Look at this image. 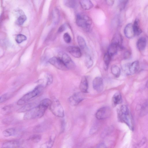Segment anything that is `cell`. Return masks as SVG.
<instances>
[{"mask_svg": "<svg viewBox=\"0 0 148 148\" xmlns=\"http://www.w3.org/2000/svg\"></svg>", "mask_w": 148, "mask_h": 148, "instance_id": "b9f144b4", "label": "cell"}, {"mask_svg": "<svg viewBox=\"0 0 148 148\" xmlns=\"http://www.w3.org/2000/svg\"><path fill=\"white\" fill-rule=\"evenodd\" d=\"M53 17L54 19V23H57L59 19L60 15L59 11L58 10L56 9L54 12Z\"/></svg>", "mask_w": 148, "mask_h": 148, "instance_id": "d6a6232c", "label": "cell"}, {"mask_svg": "<svg viewBox=\"0 0 148 148\" xmlns=\"http://www.w3.org/2000/svg\"><path fill=\"white\" fill-rule=\"evenodd\" d=\"M111 114V109L108 106H104L98 109L95 115L96 118L99 120H103L110 117Z\"/></svg>", "mask_w": 148, "mask_h": 148, "instance_id": "8992f818", "label": "cell"}, {"mask_svg": "<svg viewBox=\"0 0 148 148\" xmlns=\"http://www.w3.org/2000/svg\"><path fill=\"white\" fill-rule=\"evenodd\" d=\"M147 40L144 37L140 38L138 40L136 45L138 49L143 51L145 49L147 45Z\"/></svg>", "mask_w": 148, "mask_h": 148, "instance_id": "ac0fdd59", "label": "cell"}, {"mask_svg": "<svg viewBox=\"0 0 148 148\" xmlns=\"http://www.w3.org/2000/svg\"><path fill=\"white\" fill-rule=\"evenodd\" d=\"M106 4L110 6H112L114 2V1L113 0H107L106 1Z\"/></svg>", "mask_w": 148, "mask_h": 148, "instance_id": "60d3db41", "label": "cell"}, {"mask_svg": "<svg viewBox=\"0 0 148 148\" xmlns=\"http://www.w3.org/2000/svg\"><path fill=\"white\" fill-rule=\"evenodd\" d=\"M48 62L60 70L63 71L68 70L62 61L58 57H52L49 60Z\"/></svg>", "mask_w": 148, "mask_h": 148, "instance_id": "9c48e42d", "label": "cell"}, {"mask_svg": "<svg viewBox=\"0 0 148 148\" xmlns=\"http://www.w3.org/2000/svg\"><path fill=\"white\" fill-rule=\"evenodd\" d=\"M10 106H6L3 108L2 110L5 112H8V111H10Z\"/></svg>", "mask_w": 148, "mask_h": 148, "instance_id": "ab89813d", "label": "cell"}, {"mask_svg": "<svg viewBox=\"0 0 148 148\" xmlns=\"http://www.w3.org/2000/svg\"><path fill=\"white\" fill-rule=\"evenodd\" d=\"M63 38L64 41L66 43H69L71 41V36L68 33H66L64 34Z\"/></svg>", "mask_w": 148, "mask_h": 148, "instance_id": "1f68e13d", "label": "cell"}, {"mask_svg": "<svg viewBox=\"0 0 148 148\" xmlns=\"http://www.w3.org/2000/svg\"><path fill=\"white\" fill-rule=\"evenodd\" d=\"M20 145L19 141L17 140L8 141L3 144V148H18Z\"/></svg>", "mask_w": 148, "mask_h": 148, "instance_id": "9a60e30c", "label": "cell"}, {"mask_svg": "<svg viewBox=\"0 0 148 148\" xmlns=\"http://www.w3.org/2000/svg\"><path fill=\"white\" fill-rule=\"evenodd\" d=\"M119 46L117 43L112 42L109 46L107 52L112 57L117 53Z\"/></svg>", "mask_w": 148, "mask_h": 148, "instance_id": "e0dca14e", "label": "cell"}, {"mask_svg": "<svg viewBox=\"0 0 148 148\" xmlns=\"http://www.w3.org/2000/svg\"><path fill=\"white\" fill-rule=\"evenodd\" d=\"M64 3L67 7L73 8L76 6L77 2L75 0H66L64 1Z\"/></svg>", "mask_w": 148, "mask_h": 148, "instance_id": "83f0119b", "label": "cell"}, {"mask_svg": "<svg viewBox=\"0 0 148 148\" xmlns=\"http://www.w3.org/2000/svg\"><path fill=\"white\" fill-rule=\"evenodd\" d=\"M124 33L125 36L129 38H131L135 36L134 30L133 25L131 23L127 24L125 27Z\"/></svg>", "mask_w": 148, "mask_h": 148, "instance_id": "7c38bea8", "label": "cell"}, {"mask_svg": "<svg viewBox=\"0 0 148 148\" xmlns=\"http://www.w3.org/2000/svg\"><path fill=\"white\" fill-rule=\"evenodd\" d=\"M75 20L77 25L83 30L86 32L90 30L92 21L88 15L83 13H78L76 15Z\"/></svg>", "mask_w": 148, "mask_h": 148, "instance_id": "3957f363", "label": "cell"}, {"mask_svg": "<svg viewBox=\"0 0 148 148\" xmlns=\"http://www.w3.org/2000/svg\"><path fill=\"white\" fill-rule=\"evenodd\" d=\"M131 56V53L129 51H126L125 53L124 58L125 59H127L129 58Z\"/></svg>", "mask_w": 148, "mask_h": 148, "instance_id": "f35d334b", "label": "cell"}, {"mask_svg": "<svg viewBox=\"0 0 148 148\" xmlns=\"http://www.w3.org/2000/svg\"><path fill=\"white\" fill-rule=\"evenodd\" d=\"M93 89L98 92H101L103 88V83L102 78L99 77H95L92 81Z\"/></svg>", "mask_w": 148, "mask_h": 148, "instance_id": "30bf717a", "label": "cell"}, {"mask_svg": "<svg viewBox=\"0 0 148 148\" xmlns=\"http://www.w3.org/2000/svg\"><path fill=\"white\" fill-rule=\"evenodd\" d=\"M112 57L107 52L104 55L103 57L104 68L106 71H107L108 69Z\"/></svg>", "mask_w": 148, "mask_h": 148, "instance_id": "7402d4cb", "label": "cell"}, {"mask_svg": "<svg viewBox=\"0 0 148 148\" xmlns=\"http://www.w3.org/2000/svg\"><path fill=\"white\" fill-rule=\"evenodd\" d=\"M147 141V139L145 137L143 138L139 143L136 145V148H140L144 145Z\"/></svg>", "mask_w": 148, "mask_h": 148, "instance_id": "d590c367", "label": "cell"}, {"mask_svg": "<svg viewBox=\"0 0 148 148\" xmlns=\"http://www.w3.org/2000/svg\"><path fill=\"white\" fill-rule=\"evenodd\" d=\"M139 66V62L138 61L133 62L130 64L125 71L126 73L133 75L138 70Z\"/></svg>", "mask_w": 148, "mask_h": 148, "instance_id": "4fadbf2b", "label": "cell"}, {"mask_svg": "<svg viewBox=\"0 0 148 148\" xmlns=\"http://www.w3.org/2000/svg\"><path fill=\"white\" fill-rule=\"evenodd\" d=\"M62 61L68 69H73L75 68V64L70 56L66 53H60L58 57Z\"/></svg>", "mask_w": 148, "mask_h": 148, "instance_id": "52a82bcc", "label": "cell"}, {"mask_svg": "<svg viewBox=\"0 0 148 148\" xmlns=\"http://www.w3.org/2000/svg\"><path fill=\"white\" fill-rule=\"evenodd\" d=\"M96 148H108L106 144L103 143H100Z\"/></svg>", "mask_w": 148, "mask_h": 148, "instance_id": "74e56055", "label": "cell"}, {"mask_svg": "<svg viewBox=\"0 0 148 148\" xmlns=\"http://www.w3.org/2000/svg\"><path fill=\"white\" fill-rule=\"evenodd\" d=\"M43 88L42 85L37 86L33 90L25 94L18 100L17 102V104L18 105H22L37 96L42 91Z\"/></svg>", "mask_w": 148, "mask_h": 148, "instance_id": "277c9868", "label": "cell"}, {"mask_svg": "<svg viewBox=\"0 0 148 148\" xmlns=\"http://www.w3.org/2000/svg\"><path fill=\"white\" fill-rule=\"evenodd\" d=\"M10 96V94L6 93L1 96L0 98V103H3L8 99Z\"/></svg>", "mask_w": 148, "mask_h": 148, "instance_id": "836d02e7", "label": "cell"}, {"mask_svg": "<svg viewBox=\"0 0 148 148\" xmlns=\"http://www.w3.org/2000/svg\"><path fill=\"white\" fill-rule=\"evenodd\" d=\"M54 139L51 138L48 141L42 144L40 148H51L53 146Z\"/></svg>", "mask_w": 148, "mask_h": 148, "instance_id": "4316f807", "label": "cell"}, {"mask_svg": "<svg viewBox=\"0 0 148 148\" xmlns=\"http://www.w3.org/2000/svg\"><path fill=\"white\" fill-rule=\"evenodd\" d=\"M122 101V97L119 92L115 93L112 99V105L113 107H116L117 105L121 103Z\"/></svg>", "mask_w": 148, "mask_h": 148, "instance_id": "2e32d148", "label": "cell"}, {"mask_svg": "<svg viewBox=\"0 0 148 148\" xmlns=\"http://www.w3.org/2000/svg\"><path fill=\"white\" fill-rule=\"evenodd\" d=\"M111 72L112 75L116 77H118L121 74V70L117 66L113 65L111 67Z\"/></svg>", "mask_w": 148, "mask_h": 148, "instance_id": "cb8c5ba5", "label": "cell"}, {"mask_svg": "<svg viewBox=\"0 0 148 148\" xmlns=\"http://www.w3.org/2000/svg\"><path fill=\"white\" fill-rule=\"evenodd\" d=\"M80 4L82 8L85 10H89L93 6L92 1L89 0H82L79 1Z\"/></svg>", "mask_w": 148, "mask_h": 148, "instance_id": "d6986e66", "label": "cell"}, {"mask_svg": "<svg viewBox=\"0 0 148 148\" xmlns=\"http://www.w3.org/2000/svg\"><path fill=\"white\" fill-rule=\"evenodd\" d=\"M41 139V136L38 134H35L31 136L29 139L32 141L36 143L39 142Z\"/></svg>", "mask_w": 148, "mask_h": 148, "instance_id": "4dcf8cb0", "label": "cell"}, {"mask_svg": "<svg viewBox=\"0 0 148 148\" xmlns=\"http://www.w3.org/2000/svg\"><path fill=\"white\" fill-rule=\"evenodd\" d=\"M35 106V104L33 103H28L19 108L17 110V112H27L36 107Z\"/></svg>", "mask_w": 148, "mask_h": 148, "instance_id": "ffe728a7", "label": "cell"}, {"mask_svg": "<svg viewBox=\"0 0 148 148\" xmlns=\"http://www.w3.org/2000/svg\"><path fill=\"white\" fill-rule=\"evenodd\" d=\"M27 19V17L25 15L20 16L17 20V23L20 25H22Z\"/></svg>", "mask_w": 148, "mask_h": 148, "instance_id": "f546056e", "label": "cell"}, {"mask_svg": "<svg viewBox=\"0 0 148 148\" xmlns=\"http://www.w3.org/2000/svg\"><path fill=\"white\" fill-rule=\"evenodd\" d=\"M49 109L52 113L56 116L62 118L64 116V109L57 99H54L52 101Z\"/></svg>", "mask_w": 148, "mask_h": 148, "instance_id": "5b68a950", "label": "cell"}, {"mask_svg": "<svg viewBox=\"0 0 148 148\" xmlns=\"http://www.w3.org/2000/svg\"><path fill=\"white\" fill-rule=\"evenodd\" d=\"M84 63L86 67L88 69H89L92 67L93 64V62L90 56L89 55L86 56Z\"/></svg>", "mask_w": 148, "mask_h": 148, "instance_id": "d4e9b609", "label": "cell"}, {"mask_svg": "<svg viewBox=\"0 0 148 148\" xmlns=\"http://www.w3.org/2000/svg\"><path fill=\"white\" fill-rule=\"evenodd\" d=\"M67 51L72 56L76 58H79L82 56L80 49L76 46H69L66 49Z\"/></svg>", "mask_w": 148, "mask_h": 148, "instance_id": "8fae6325", "label": "cell"}, {"mask_svg": "<svg viewBox=\"0 0 148 148\" xmlns=\"http://www.w3.org/2000/svg\"><path fill=\"white\" fill-rule=\"evenodd\" d=\"M79 88L81 92L83 93H86L88 92V82L87 78L85 76H84L82 78Z\"/></svg>", "mask_w": 148, "mask_h": 148, "instance_id": "5bb4252c", "label": "cell"}, {"mask_svg": "<svg viewBox=\"0 0 148 148\" xmlns=\"http://www.w3.org/2000/svg\"><path fill=\"white\" fill-rule=\"evenodd\" d=\"M27 39L26 37L24 35L19 34L16 37L15 40L16 42L20 43Z\"/></svg>", "mask_w": 148, "mask_h": 148, "instance_id": "f1b7e54d", "label": "cell"}, {"mask_svg": "<svg viewBox=\"0 0 148 148\" xmlns=\"http://www.w3.org/2000/svg\"><path fill=\"white\" fill-rule=\"evenodd\" d=\"M128 1L127 0H120L119 1V7L120 10H122L125 8Z\"/></svg>", "mask_w": 148, "mask_h": 148, "instance_id": "e575fe53", "label": "cell"}, {"mask_svg": "<svg viewBox=\"0 0 148 148\" xmlns=\"http://www.w3.org/2000/svg\"><path fill=\"white\" fill-rule=\"evenodd\" d=\"M77 40L78 43L80 48L83 49H85L87 46L84 38L81 36H78L77 37Z\"/></svg>", "mask_w": 148, "mask_h": 148, "instance_id": "484cf974", "label": "cell"}, {"mask_svg": "<svg viewBox=\"0 0 148 148\" xmlns=\"http://www.w3.org/2000/svg\"><path fill=\"white\" fill-rule=\"evenodd\" d=\"M83 93L76 92L71 96L68 99L70 104L72 106L78 105L84 99V96Z\"/></svg>", "mask_w": 148, "mask_h": 148, "instance_id": "ba28073f", "label": "cell"}, {"mask_svg": "<svg viewBox=\"0 0 148 148\" xmlns=\"http://www.w3.org/2000/svg\"><path fill=\"white\" fill-rule=\"evenodd\" d=\"M66 28V25L64 24L61 25L59 27L58 29V32H61L64 31Z\"/></svg>", "mask_w": 148, "mask_h": 148, "instance_id": "8d00e7d4", "label": "cell"}, {"mask_svg": "<svg viewBox=\"0 0 148 148\" xmlns=\"http://www.w3.org/2000/svg\"><path fill=\"white\" fill-rule=\"evenodd\" d=\"M133 25V27L135 36L139 35L142 32L139 24L138 20L137 19L135 20Z\"/></svg>", "mask_w": 148, "mask_h": 148, "instance_id": "603a6c76", "label": "cell"}, {"mask_svg": "<svg viewBox=\"0 0 148 148\" xmlns=\"http://www.w3.org/2000/svg\"><path fill=\"white\" fill-rule=\"evenodd\" d=\"M118 117L119 121L125 123L132 130H134V123L132 118L127 107L122 105L117 111Z\"/></svg>", "mask_w": 148, "mask_h": 148, "instance_id": "6da1fadb", "label": "cell"}, {"mask_svg": "<svg viewBox=\"0 0 148 148\" xmlns=\"http://www.w3.org/2000/svg\"><path fill=\"white\" fill-rule=\"evenodd\" d=\"M16 130L14 128H10L4 130L2 133L3 136L8 137L14 136L17 133Z\"/></svg>", "mask_w": 148, "mask_h": 148, "instance_id": "44dd1931", "label": "cell"}, {"mask_svg": "<svg viewBox=\"0 0 148 148\" xmlns=\"http://www.w3.org/2000/svg\"><path fill=\"white\" fill-rule=\"evenodd\" d=\"M47 107L39 103V105L27 111L24 115L25 120L40 118L44 115Z\"/></svg>", "mask_w": 148, "mask_h": 148, "instance_id": "7a4b0ae2", "label": "cell"}]
</instances>
